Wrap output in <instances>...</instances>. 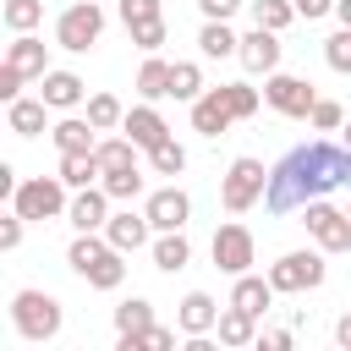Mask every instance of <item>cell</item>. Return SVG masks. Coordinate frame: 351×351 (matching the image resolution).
I'll list each match as a JSON object with an SVG mask.
<instances>
[{
    "instance_id": "20",
    "label": "cell",
    "mask_w": 351,
    "mask_h": 351,
    "mask_svg": "<svg viewBox=\"0 0 351 351\" xmlns=\"http://www.w3.org/2000/svg\"><path fill=\"white\" fill-rule=\"evenodd\" d=\"M186 263H192V241H186L181 230H159V241H154V269L176 274V269H186Z\"/></svg>"
},
{
    "instance_id": "15",
    "label": "cell",
    "mask_w": 351,
    "mask_h": 351,
    "mask_svg": "<svg viewBox=\"0 0 351 351\" xmlns=\"http://www.w3.org/2000/svg\"><path fill=\"white\" fill-rule=\"evenodd\" d=\"M121 132H126V137H132L137 148H159V143L170 137V126H165V115H159L154 104H137V110H126Z\"/></svg>"
},
{
    "instance_id": "22",
    "label": "cell",
    "mask_w": 351,
    "mask_h": 351,
    "mask_svg": "<svg viewBox=\"0 0 351 351\" xmlns=\"http://www.w3.org/2000/svg\"><path fill=\"white\" fill-rule=\"evenodd\" d=\"M44 110H49L44 99H11V104H5V121H11L16 137H38V132H44Z\"/></svg>"
},
{
    "instance_id": "17",
    "label": "cell",
    "mask_w": 351,
    "mask_h": 351,
    "mask_svg": "<svg viewBox=\"0 0 351 351\" xmlns=\"http://www.w3.org/2000/svg\"><path fill=\"white\" fill-rule=\"evenodd\" d=\"M148 230H154V225H148V214H132V208H121V214H110V219H104V236H110L121 252H137V247L148 241Z\"/></svg>"
},
{
    "instance_id": "5",
    "label": "cell",
    "mask_w": 351,
    "mask_h": 351,
    "mask_svg": "<svg viewBox=\"0 0 351 351\" xmlns=\"http://www.w3.org/2000/svg\"><path fill=\"white\" fill-rule=\"evenodd\" d=\"M263 186H269V170L258 165V159H230V170H225V186H219V197H225V208L230 214H247L252 203H263Z\"/></svg>"
},
{
    "instance_id": "25",
    "label": "cell",
    "mask_w": 351,
    "mask_h": 351,
    "mask_svg": "<svg viewBox=\"0 0 351 351\" xmlns=\"http://www.w3.org/2000/svg\"><path fill=\"white\" fill-rule=\"evenodd\" d=\"M170 71H176L170 60L148 55V60H143V71H137V93H143L148 104H154V99H170Z\"/></svg>"
},
{
    "instance_id": "2",
    "label": "cell",
    "mask_w": 351,
    "mask_h": 351,
    "mask_svg": "<svg viewBox=\"0 0 351 351\" xmlns=\"http://www.w3.org/2000/svg\"><path fill=\"white\" fill-rule=\"evenodd\" d=\"M126 252L110 241V236H93V230H77V241H71V252H66V263L93 285V291H115L121 280H126V263H121Z\"/></svg>"
},
{
    "instance_id": "7",
    "label": "cell",
    "mask_w": 351,
    "mask_h": 351,
    "mask_svg": "<svg viewBox=\"0 0 351 351\" xmlns=\"http://www.w3.org/2000/svg\"><path fill=\"white\" fill-rule=\"evenodd\" d=\"M99 33H104V11H99L93 0L66 5V11H60V22H55V44H60V49H93V44H99Z\"/></svg>"
},
{
    "instance_id": "48",
    "label": "cell",
    "mask_w": 351,
    "mask_h": 351,
    "mask_svg": "<svg viewBox=\"0 0 351 351\" xmlns=\"http://www.w3.org/2000/svg\"><path fill=\"white\" fill-rule=\"evenodd\" d=\"M335 16H340V27H351V0H335Z\"/></svg>"
},
{
    "instance_id": "49",
    "label": "cell",
    "mask_w": 351,
    "mask_h": 351,
    "mask_svg": "<svg viewBox=\"0 0 351 351\" xmlns=\"http://www.w3.org/2000/svg\"><path fill=\"white\" fill-rule=\"evenodd\" d=\"M340 132H346V148H351V121H346V126H340Z\"/></svg>"
},
{
    "instance_id": "18",
    "label": "cell",
    "mask_w": 351,
    "mask_h": 351,
    "mask_svg": "<svg viewBox=\"0 0 351 351\" xmlns=\"http://www.w3.org/2000/svg\"><path fill=\"white\" fill-rule=\"evenodd\" d=\"M208 329H219L214 296H208V291H186V296H181V335H208Z\"/></svg>"
},
{
    "instance_id": "10",
    "label": "cell",
    "mask_w": 351,
    "mask_h": 351,
    "mask_svg": "<svg viewBox=\"0 0 351 351\" xmlns=\"http://www.w3.org/2000/svg\"><path fill=\"white\" fill-rule=\"evenodd\" d=\"M252 230L247 225H219L214 230V269L219 274H247L252 269Z\"/></svg>"
},
{
    "instance_id": "12",
    "label": "cell",
    "mask_w": 351,
    "mask_h": 351,
    "mask_svg": "<svg viewBox=\"0 0 351 351\" xmlns=\"http://www.w3.org/2000/svg\"><path fill=\"white\" fill-rule=\"evenodd\" d=\"M143 214H148V225H154V230H181V225L192 219V197H186L181 186H159V192L148 197V208H143Z\"/></svg>"
},
{
    "instance_id": "38",
    "label": "cell",
    "mask_w": 351,
    "mask_h": 351,
    "mask_svg": "<svg viewBox=\"0 0 351 351\" xmlns=\"http://www.w3.org/2000/svg\"><path fill=\"white\" fill-rule=\"evenodd\" d=\"M324 60H329V71H351V27L324 38Z\"/></svg>"
},
{
    "instance_id": "8",
    "label": "cell",
    "mask_w": 351,
    "mask_h": 351,
    "mask_svg": "<svg viewBox=\"0 0 351 351\" xmlns=\"http://www.w3.org/2000/svg\"><path fill=\"white\" fill-rule=\"evenodd\" d=\"M324 274H329V269H324V258H318V252H307V247H302V252H285L280 263H269V285H274L280 296H285V291H318V285H324Z\"/></svg>"
},
{
    "instance_id": "14",
    "label": "cell",
    "mask_w": 351,
    "mask_h": 351,
    "mask_svg": "<svg viewBox=\"0 0 351 351\" xmlns=\"http://www.w3.org/2000/svg\"><path fill=\"white\" fill-rule=\"evenodd\" d=\"M66 219H71L77 230H104V219H110V192H104V186H77V197L66 203Z\"/></svg>"
},
{
    "instance_id": "34",
    "label": "cell",
    "mask_w": 351,
    "mask_h": 351,
    "mask_svg": "<svg viewBox=\"0 0 351 351\" xmlns=\"http://www.w3.org/2000/svg\"><path fill=\"white\" fill-rule=\"evenodd\" d=\"M88 121H93L99 132H110V126H121V121H126V110H121V99H115V93H93V99H88Z\"/></svg>"
},
{
    "instance_id": "37",
    "label": "cell",
    "mask_w": 351,
    "mask_h": 351,
    "mask_svg": "<svg viewBox=\"0 0 351 351\" xmlns=\"http://www.w3.org/2000/svg\"><path fill=\"white\" fill-rule=\"evenodd\" d=\"M132 44H137L143 55H154V49L165 44V16H148V22H132Z\"/></svg>"
},
{
    "instance_id": "39",
    "label": "cell",
    "mask_w": 351,
    "mask_h": 351,
    "mask_svg": "<svg viewBox=\"0 0 351 351\" xmlns=\"http://www.w3.org/2000/svg\"><path fill=\"white\" fill-rule=\"evenodd\" d=\"M307 121H313V126H318V132H340V126H346V110H340V104H335V99H318V104H313V115H307Z\"/></svg>"
},
{
    "instance_id": "36",
    "label": "cell",
    "mask_w": 351,
    "mask_h": 351,
    "mask_svg": "<svg viewBox=\"0 0 351 351\" xmlns=\"http://www.w3.org/2000/svg\"><path fill=\"white\" fill-rule=\"evenodd\" d=\"M104 192H110L115 203H132V197L143 192V170H137V165H132V170H110V176H104Z\"/></svg>"
},
{
    "instance_id": "27",
    "label": "cell",
    "mask_w": 351,
    "mask_h": 351,
    "mask_svg": "<svg viewBox=\"0 0 351 351\" xmlns=\"http://www.w3.org/2000/svg\"><path fill=\"white\" fill-rule=\"evenodd\" d=\"M197 49H203L208 60H225V55H236V49H241V38H236L225 22H203V33H197Z\"/></svg>"
},
{
    "instance_id": "6",
    "label": "cell",
    "mask_w": 351,
    "mask_h": 351,
    "mask_svg": "<svg viewBox=\"0 0 351 351\" xmlns=\"http://www.w3.org/2000/svg\"><path fill=\"white\" fill-rule=\"evenodd\" d=\"M302 225L313 230V241H318L324 252H346V247H351V214L335 208V203H324V197L302 203Z\"/></svg>"
},
{
    "instance_id": "11",
    "label": "cell",
    "mask_w": 351,
    "mask_h": 351,
    "mask_svg": "<svg viewBox=\"0 0 351 351\" xmlns=\"http://www.w3.org/2000/svg\"><path fill=\"white\" fill-rule=\"evenodd\" d=\"M230 121H236V104H230V88H225V82H219V88H203V93L192 99V126H197L203 137L230 132Z\"/></svg>"
},
{
    "instance_id": "24",
    "label": "cell",
    "mask_w": 351,
    "mask_h": 351,
    "mask_svg": "<svg viewBox=\"0 0 351 351\" xmlns=\"http://www.w3.org/2000/svg\"><path fill=\"white\" fill-rule=\"evenodd\" d=\"M274 296H280V291H274L269 280H258V274H236V291H230L236 307H247V313H269Z\"/></svg>"
},
{
    "instance_id": "3",
    "label": "cell",
    "mask_w": 351,
    "mask_h": 351,
    "mask_svg": "<svg viewBox=\"0 0 351 351\" xmlns=\"http://www.w3.org/2000/svg\"><path fill=\"white\" fill-rule=\"evenodd\" d=\"M11 324L22 340H55L60 335V302L49 291H16L11 296Z\"/></svg>"
},
{
    "instance_id": "4",
    "label": "cell",
    "mask_w": 351,
    "mask_h": 351,
    "mask_svg": "<svg viewBox=\"0 0 351 351\" xmlns=\"http://www.w3.org/2000/svg\"><path fill=\"white\" fill-rule=\"evenodd\" d=\"M66 181L60 176H33V181H22L16 192H11V208L22 214V219H55V214H66Z\"/></svg>"
},
{
    "instance_id": "31",
    "label": "cell",
    "mask_w": 351,
    "mask_h": 351,
    "mask_svg": "<svg viewBox=\"0 0 351 351\" xmlns=\"http://www.w3.org/2000/svg\"><path fill=\"white\" fill-rule=\"evenodd\" d=\"M148 324H154V302L132 296V302L115 307V329H121V335H137V329H148Z\"/></svg>"
},
{
    "instance_id": "23",
    "label": "cell",
    "mask_w": 351,
    "mask_h": 351,
    "mask_svg": "<svg viewBox=\"0 0 351 351\" xmlns=\"http://www.w3.org/2000/svg\"><path fill=\"white\" fill-rule=\"evenodd\" d=\"M93 132H99L93 121H77V115H71V121H60L49 137H55V148H60V154H93V148H99V143H93Z\"/></svg>"
},
{
    "instance_id": "26",
    "label": "cell",
    "mask_w": 351,
    "mask_h": 351,
    "mask_svg": "<svg viewBox=\"0 0 351 351\" xmlns=\"http://www.w3.org/2000/svg\"><path fill=\"white\" fill-rule=\"evenodd\" d=\"M99 176H104L99 154H60V181L66 186H93Z\"/></svg>"
},
{
    "instance_id": "42",
    "label": "cell",
    "mask_w": 351,
    "mask_h": 351,
    "mask_svg": "<svg viewBox=\"0 0 351 351\" xmlns=\"http://www.w3.org/2000/svg\"><path fill=\"white\" fill-rule=\"evenodd\" d=\"M22 82H27V71H16V66L5 60V66H0V99H5V104L22 99Z\"/></svg>"
},
{
    "instance_id": "50",
    "label": "cell",
    "mask_w": 351,
    "mask_h": 351,
    "mask_svg": "<svg viewBox=\"0 0 351 351\" xmlns=\"http://www.w3.org/2000/svg\"><path fill=\"white\" fill-rule=\"evenodd\" d=\"M346 214H351V208H346Z\"/></svg>"
},
{
    "instance_id": "43",
    "label": "cell",
    "mask_w": 351,
    "mask_h": 351,
    "mask_svg": "<svg viewBox=\"0 0 351 351\" xmlns=\"http://www.w3.org/2000/svg\"><path fill=\"white\" fill-rule=\"evenodd\" d=\"M197 5H203V16H208V22H230V16L241 11V0H197Z\"/></svg>"
},
{
    "instance_id": "30",
    "label": "cell",
    "mask_w": 351,
    "mask_h": 351,
    "mask_svg": "<svg viewBox=\"0 0 351 351\" xmlns=\"http://www.w3.org/2000/svg\"><path fill=\"white\" fill-rule=\"evenodd\" d=\"M148 165H154V176H181L186 170V148L176 137H165L159 148H148Z\"/></svg>"
},
{
    "instance_id": "13",
    "label": "cell",
    "mask_w": 351,
    "mask_h": 351,
    "mask_svg": "<svg viewBox=\"0 0 351 351\" xmlns=\"http://www.w3.org/2000/svg\"><path fill=\"white\" fill-rule=\"evenodd\" d=\"M236 55H241V66H247V71H263V77H269V71L280 66V33L252 22V33L241 38V49H236Z\"/></svg>"
},
{
    "instance_id": "21",
    "label": "cell",
    "mask_w": 351,
    "mask_h": 351,
    "mask_svg": "<svg viewBox=\"0 0 351 351\" xmlns=\"http://www.w3.org/2000/svg\"><path fill=\"white\" fill-rule=\"evenodd\" d=\"M5 60H11L16 71H27V77H44V38H33V33H16V38L5 44Z\"/></svg>"
},
{
    "instance_id": "29",
    "label": "cell",
    "mask_w": 351,
    "mask_h": 351,
    "mask_svg": "<svg viewBox=\"0 0 351 351\" xmlns=\"http://www.w3.org/2000/svg\"><path fill=\"white\" fill-rule=\"evenodd\" d=\"M170 346H176V329H165V324H148L137 335H121V351H170Z\"/></svg>"
},
{
    "instance_id": "44",
    "label": "cell",
    "mask_w": 351,
    "mask_h": 351,
    "mask_svg": "<svg viewBox=\"0 0 351 351\" xmlns=\"http://www.w3.org/2000/svg\"><path fill=\"white\" fill-rule=\"evenodd\" d=\"M22 225H27V219H22L16 208H11V219L0 225V247H5V252H16V241H22Z\"/></svg>"
},
{
    "instance_id": "40",
    "label": "cell",
    "mask_w": 351,
    "mask_h": 351,
    "mask_svg": "<svg viewBox=\"0 0 351 351\" xmlns=\"http://www.w3.org/2000/svg\"><path fill=\"white\" fill-rule=\"evenodd\" d=\"M225 88H230L236 121H252V115H258V88H247V82H225Z\"/></svg>"
},
{
    "instance_id": "1",
    "label": "cell",
    "mask_w": 351,
    "mask_h": 351,
    "mask_svg": "<svg viewBox=\"0 0 351 351\" xmlns=\"http://www.w3.org/2000/svg\"><path fill=\"white\" fill-rule=\"evenodd\" d=\"M329 186H351V148L307 143V148H291V154L269 170L263 203H269V214H291V208L324 197Z\"/></svg>"
},
{
    "instance_id": "19",
    "label": "cell",
    "mask_w": 351,
    "mask_h": 351,
    "mask_svg": "<svg viewBox=\"0 0 351 351\" xmlns=\"http://www.w3.org/2000/svg\"><path fill=\"white\" fill-rule=\"evenodd\" d=\"M258 340V313H247V307H219V346H252Z\"/></svg>"
},
{
    "instance_id": "47",
    "label": "cell",
    "mask_w": 351,
    "mask_h": 351,
    "mask_svg": "<svg viewBox=\"0 0 351 351\" xmlns=\"http://www.w3.org/2000/svg\"><path fill=\"white\" fill-rule=\"evenodd\" d=\"M335 340L351 351V313H340V324H335Z\"/></svg>"
},
{
    "instance_id": "16",
    "label": "cell",
    "mask_w": 351,
    "mask_h": 351,
    "mask_svg": "<svg viewBox=\"0 0 351 351\" xmlns=\"http://www.w3.org/2000/svg\"><path fill=\"white\" fill-rule=\"evenodd\" d=\"M82 77L77 71H44L38 77V99L49 104V110H71V104H82Z\"/></svg>"
},
{
    "instance_id": "41",
    "label": "cell",
    "mask_w": 351,
    "mask_h": 351,
    "mask_svg": "<svg viewBox=\"0 0 351 351\" xmlns=\"http://www.w3.org/2000/svg\"><path fill=\"white\" fill-rule=\"evenodd\" d=\"M148 16H165L159 0H121V22H126V27H132V22H148Z\"/></svg>"
},
{
    "instance_id": "35",
    "label": "cell",
    "mask_w": 351,
    "mask_h": 351,
    "mask_svg": "<svg viewBox=\"0 0 351 351\" xmlns=\"http://www.w3.org/2000/svg\"><path fill=\"white\" fill-rule=\"evenodd\" d=\"M203 93V71L192 66V60H176V71H170V99H197Z\"/></svg>"
},
{
    "instance_id": "46",
    "label": "cell",
    "mask_w": 351,
    "mask_h": 351,
    "mask_svg": "<svg viewBox=\"0 0 351 351\" xmlns=\"http://www.w3.org/2000/svg\"><path fill=\"white\" fill-rule=\"evenodd\" d=\"M263 346H269V351H291V329H269Z\"/></svg>"
},
{
    "instance_id": "45",
    "label": "cell",
    "mask_w": 351,
    "mask_h": 351,
    "mask_svg": "<svg viewBox=\"0 0 351 351\" xmlns=\"http://www.w3.org/2000/svg\"><path fill=\"white\" fill-rule=\"evenodd\" d=\"M324 11H335V0H296V16H324Z\"/></svg>"
},
{
    "instance_id": "9",
    "label": "cell",
    "mask_w": 351,
    "mask_h": 351,
    "mask_svg": "<svg viewBox=\"0 0 351 351\" xmlns=\"http://www.w3.org/2000/svg\"><path fill=\"white\" fill-rule=\"evenodd\" d=\"M263 99H269L280 115H291V121H307V115H313V104H318L313 82H307V77H285V71H269Z\"/></svg>"
},
{
    "instance_id": "32",
    "label": "cell",
    "mask_w": 351,
    "mask_h": 351,
    "mask_svg": "<svg viewBox=\"0 0 351 351\" xmlns=\"http://www.w3.org/2000/svg\"><path fill=\"white\" fill-rule=\"evenodd\" d=\"M291 16H296V0H252V22L258 27H291Z\"/></svg>"
},
{
    "instance_id": "28",
    "label": "cell",
    "mask_w": 351,
    "mask_h": 351,
    "mask_svg": "<svg viewBox=\"0 0 351 351\" xmlns=\"http://www.w3.org/2000/svg\"><path fill=\"white\" fill-rule=\"evenodd\" d=\"M93 154H99L104 176H110V170H132V165H137V143H132V137H104Z\"/></svg>"
},
{
    "instance_id": "33",
    "label": "cell",
    "mask_w": 351,
    "mask_h": 351,
    "mask_svg": "<svg viewBox=\"0 0 351 351\" xmlns=\"http://www.w3.org/2000/svg\"><path fill=\"white\" fill-rule=\"evenodd\" d=\"M44 22V0H5V27L11 33H33Z\"/></svg>"
}]
</instances>
